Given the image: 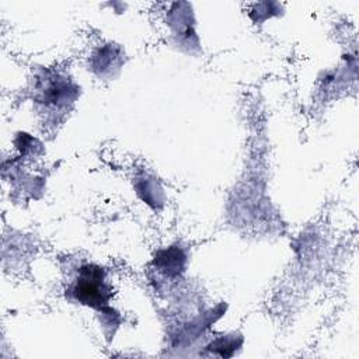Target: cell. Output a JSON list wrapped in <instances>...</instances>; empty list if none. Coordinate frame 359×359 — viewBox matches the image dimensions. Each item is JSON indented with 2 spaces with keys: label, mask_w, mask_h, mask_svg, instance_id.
I'll return each mask as SVG.
<instances>
[{
  "label": "cell",
  "mask_w": 359,
  "mask_h": 359,
  "mask_svg": "<svg viewBox=\"0 0 359 359\" xmlns=\"http://www.w3.org/2000/svg\"><path fill=\"white\" fill-rule=\"evenodd\" d=\"M66 280V299L72 303L95 310L102 317L101 325L104 327V332L107 327H109L114 335L121 323V317L119 313L109 306L114 290L108 279V272L93 261L81 259L67 268Z\"/></svg>",
  "instance_id": "obj_1"
},
{
  "label": "cell",
  "mask_w": 359,
  "mask_h": 359,
  "mask_svg": "<svg viewBox=\"0 0 359 359\" xmlns=\"http://www.w3.org/2000/svg\"><path fill=\"white\" fill-rule=\"evenodd\" d=\"M80 87L67 74L45 69L35 76L32 102L46 123H59L73 108Z\"/></svg>",
  "instance_id": "obj_2"
},
{
  "label": "cell",
  "mask_w": 359,
  "mask_h": 359,
  "mask_svg": "<svg viewBox=\"0 0 359 359\" xmlns=\"http://www.w3.org/2000/svg\"><path fill=\"white\" fill-rule=\"evenodd\" d=\"M125 62V53L119 45L105 43L93 50L88 69L101 80L115 79Z\"/></svg>",
  "instance_id": "obj_3"
},
{
  "label": "cell",
  "mask_w": 359,
  "mask_h": 359,
  "mask_svg": "<svg viewBox=\"0 0 359 359\" xmlns=\"http://www.w3.org/2000/svg\"><path fill=\"white\" fill-rule=\"evenodd\" d=\"M187 255L178 247H170L168 250H163L154 258L156 268L168 279L178 278L185 271Z\"/></svg>",
  "instance_id": "obj_4"
}]
</instances>
